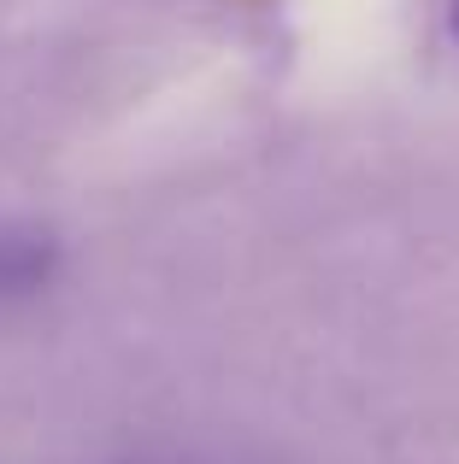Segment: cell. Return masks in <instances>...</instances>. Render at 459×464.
<instances>
[{
    "label": "cell",
    "mask_w": 459,
    "mask_h": 464,
    "mask_svg": "<svg viewBox=\"0 0 459 464\" xmlns=\"http://www.w3.org/2000/svg\"><path fill=\"white\" fill-rule=\"evenodd\" d=\"M54 265V247L42 236H24V229H0V295H24L35 288Z\"/></svg>",
    "instance_id": "1"
},
{
    "label": "cell",
    "mask_w": 459,
    "mask_h": 464,
    "mask_svg": "<svg viewBox=\"0 0 459 464\" xmlns=\"http://www.w3.org/2000/svg\"><path fill=\"white\" fill-rule=\"evenodd\" d=\"M448 30H454V42H459V0L448 6Z\"/></svg>",
    "instance_id": "2"
}]
</instances>
